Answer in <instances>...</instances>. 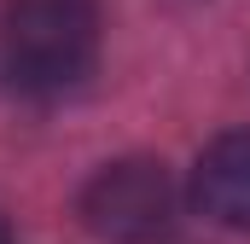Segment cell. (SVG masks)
Instances as JSON below:
<instances>
[{"label":"cell","instance_id":"obj_1","mask_svg":"<svg viewBox=\"0 0 250 244\" xmlns=\"http://www.w3.org/2000/svg\"><path fill=\"white\" fill-rule=\"evenodd\" d=\"M0 64L35 93H76L99 64V0H0Z\"/></svg>","mask_w":250,"mask_h":244},{"label":"cell","instance_id":"obj_2","mask_svg":"<svg viewBox=\"0 0 250 244\" xmlns=\"http://www.w3.org/2000/svg\"><path fill=\"white\" fill-rule=\"evenodd\" d=\"M76 209H82L87 233L105 244H163L175 239L187 198L157 157H117V163L93 169Z\"/></svg>","mask_w":250,"mask_h":244},{"label":"cell","instance_id":"obj_3","mask_svg":"<svg viewBox=\"0 0 250 244\" xmlns=\"http://www.w3.org/2000/svg\"><path fill=\"white\" fill-rule=\"evenodd\" d=\"M192 203L215 227L250 233V128H233L198 151L192 169Z\"/></svg>","mask_w":250,"mask_h":244},{"label":"cell","instance_id":"obj_4","mask_svg":"<svg viewBox=\"0 0 250 244\" xmlns=\"http://www.w3.org/2000/svg\"><path fill=\"white\" fill-rule=\"evenodd\" d=\"M0 244H12V227H6V215H0Z\"/></svg>","mask_w":250,"mask_h":244}]
</instances>
